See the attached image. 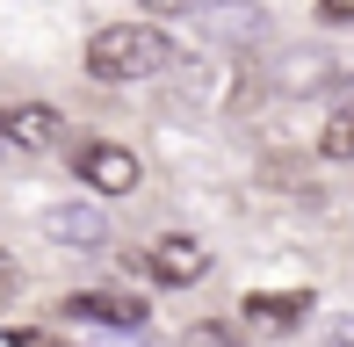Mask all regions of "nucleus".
Returning a JSON list of instances; mask_svg holds the SVG:
<instances>
[{
  "label": "nucleus",
  "mask_w": 354,
  "mask_h": 347,
  "mask_svg": "<svg viewBox=\"0 0 354 347\" xmlns=\"http://www.w3.org/2000/svg\"><path fill=\"white\" fill-rule=\"evenodd\" d=\"M318 15L326 22H354V0H318Z\"/></svg>",
  "instance_id": "obj_11"
},
{
  "label": "nucleus",
  "mask_w": 354,
  "mask_h": 347,
  "mask_svg": "<svg viewBox=\"0 0 354 347\" xmlns=\"http://www.w3.org/2000/svg\"><path fill=\"white\" fill-rule=\"evenodd\" d=\"M152 15H188V0H145Z\"/></svg>",
  "instance_id": "obj_15"
},
{
  "label": "nucleus",
  "mask_w": 354,
  "mask_h": 347,
  "mask_svg": "<svg viewBox=\"0 0 354 347\" xmlns=\"http://www.w3.org/2000/svg\"><path fill=\"white\" fill-rule=\"evenodd\" d=\"M73 311H87V319H109V326H145V304H138V297H80Z\"/></svg>",
  "instance_id": "obj_7"
},
{
  "label": "nucleus",
  "mask_w": 354,
  "mask_h": 347,
  "mask_svg": "<svg viewBox=\"0 0 354 347\" xmlns=\"http://www.w3.org/2000/svg\"><path fill=\"white\" fill-rule=\"evenodd\" d=\"M15 290H22V282H15V261H0V304H8Z\"/></svg>",
  "instance_id": "obj_12"
},
{
  "label": "nucleus",
  "mask_w": 354,
  "mask_h": 347,
  "mask_svg": "<svg viewBox=\"0 0 354 347\" xmlns=\"http://www.w3.org/2000/svg\"><path fill=\"white\" fill-rule=\"evenodd\" d=\"M167 58H174V44H167V29H152V22H116V29H102V37L87 44V73L102 87L152 80V73H167Z\"/></svg>",
  "instance_id": "obj_1"
},
{
  "label": "nucleus",
  "mask_w": 354,
  "mask_h": 347,
  "mask_svg": "<svg viewBox=\"0 0 354 347\" xmlns=\"http://www.w3.org/2000/svg\"><path fill=\"white\" fill-rule=\"evenodd\" d=\"M333 347H354V319H333Z\"/></svg>",
  "instance_id": "obj_13"
},
{
  "label": "nucleus",
  "mask_w": 354,
  "mask_h": 347,
  "mask_svg": "<svg viewBox=\"0 0 354 347\" xmlns=\"http://www.w3.org/2000/svg\"><path fill=\"white\" fill-rule=\"evenodd\" d=\"M304 304H311V297H253L246 304V319H261V326H289V319H304Z\"/></svg>",
  "instance_id": "obj_8"
},
{
  "label": "nucleus",
  "mask_w": 354,
  "mask_h": 347,
  "mask_svg": "<svg viewBox=\"0 0 354 347\" xmlns=\"http://www.w3.org/2000/svg\"><path fill=\"white\" fill-rule=\"evenodd\" d=\"M318 152H326V160H354V109L326 116V131H318Z\"/></svg>",
  "instance_id": "obj_10"
},
{
  "label": "nucleus",
  "mask_w": 354,
  "mask_h": 347,
  "mask_svg": "<svg viewBox=\"0 0 354 347\" xmlns=\"http://www.w3.org/2000/svg\"><path fill=\"white\" fill-rule=\"evenodd\" d=\"M8 347H58V340H51V333H15Z\"/></svg>",
  "instance_id": "obj_14"
},
{
  "label": "nucleus",
  "mask_w": 354,
  "mask_h": 347,
  "mask_svg": "<svg viewBox=\"0 0 354 347\" xmlns=\"http://www.w3.org/2000/svg\"><path fill=\"white\" fill-rule=\"evenodd\" d=\"M44 232H51L58 246H80V254H94V246L109 239L102 210H87V203H58V210H44Z\"/></svg>",
  "instance_id": "obj_4"
},
{
  "label": "nucleus",
  "mask_w": 354,
  "mask_h": 347,
  "mask_svg": "<svg viewBox=\"0 0 354 347\" xmlns=\"http://www.w3.org/2000/svg\"><path fill=\"white\" fill-rule=\"evenodd\" d=\"M80 174H87V188L94 196H131V188L145 181V167H138V152L131 145H80Z\"/></svg>",
  "instance_id": "obj_2"
},
{
  "label": "nucleus",
  "mask_w": 354,
  "mask_h": 347,
  "mask_svg": "<svg viewBox=\"0 0 354 347\" xmlns=\"http://www.w3.org/2000/svg\"><path fill=\"white\" fill-rule=\"evenodd\" d=\"M0 138H15L22 152H51L66 138V116L51 102H22V109H0Z\"/></svg>",
  "instance_id": "obj_3"
},
{
  "label": "nucleus",
  "mask_w": 354,
  "mask_h": 347,
  "mask_svg": "<svg viewBox=\"0 0 354 347\" xmlns=\"http://www.w3.org/2000/svg\"><path fill=\"white\" fill-rule=\"evenodd\" d=\"M196 22L210 29V37H224V44H253L261 37V8H246V0H210Z\"/></svg>",
  "instance_id": "obj_5"
},
{
  "label": "nucleus",
  "mask_w": 354,
  "mask_h": 347,
  "mask_svg": "<svg viewBox=\"0 0 354 347\" xmlns=\"http://www.w3.org/2000/svg\"><path fill=\"white\" fill-rule=\"evenodd\" d=\"M203 268H210V254H203L196 239H159L152 246V275L159 282H196Z\"/></svg>",
  "instance_id": "obj_6"
},
{
  "label": "nucleus",
  "mask_w": 354,
  "mask_h": 347,
  "mask_svg": "<svg viewBox=\"0 0 354 347\" xmlns=\"http://www.w3.org/2000/svg\"><path fill=\"white\" fill-rule=\"evenodd\" d=\"M326 80H333L326 51H297V66H282V87H326Z\"/></svg>",
  "instance_id": "obj_9"
}]
</instances>
